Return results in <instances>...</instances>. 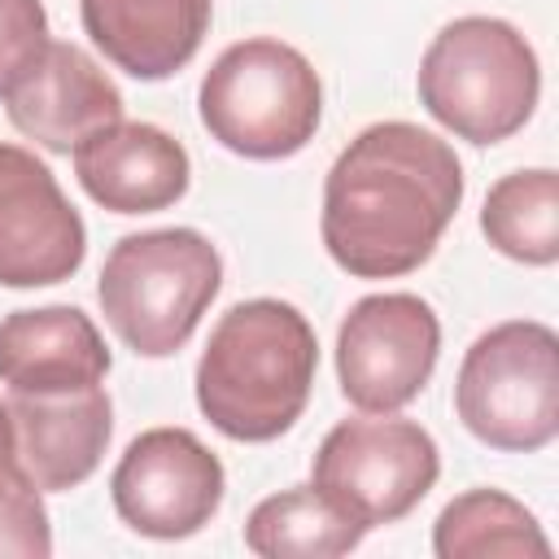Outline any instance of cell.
I'll list each match as a JSON object with an SVG mask.
<instances>
[{
    "mask_svg": "<svg viewBox=\"0 0 559 559\" xmlns=\"http://www.w3.org/2000/svg\"><path fill=\"white\" fill-rule=\"evenodd\" d=\"M463 201L454 148L415 122L358 131L323 183V245L354 280H397L424 266Z\"/></svg>",
    "mask_w": 559,
    "mask_h": 559,
    "instance_id": "6da1fadb",
    "label": "cell"
},
{
    "mask_svg": "<svg viewBox=\"0 0 559 559\" xmlns=\"http://www.w3.org/2000/svg\"><path fill=\"white\" fill-rule=\"evenodd\" d=\"M314 367L319 341L306 314L253 297L214 323L197 362V406L231 441H275L301 419Z\"/></svg>",
    "mask_w": 559,
    "mask_h": 559,
    "instance_id": "7a4b0ae2",
    "label": "cell"
},
{
    "mask_svg": "<svg viewBox=\"0 0 559 559\" xmlns=\"http://www.w3.org/2000/svg\"><path fill=\"white\" fill-rule=\"evenodd\" d=\"M223 258L192 227L122 236L100 266V310L127 349L166 358L188 345L201 314L218 297Z\"/></svg>",
    "mask_w": 559,
    "mask_h": 559,
    "instance_id": "3957f363",
    "label": "cell"
},
{
    "mask_svg": "<svg viewBox=\"0 0 559 559\" xmlns=\"http://www.w3.org/2000/svg\"><path fill=\"white\" fill-rule=\"evenodd\" d=\"M542 92L533 44L502 17H454L419 61L424 109L467 144L515 135Z\"/></svg>",
    "mask_w": 559,
    "mask_h": 559,
    "instance_id": "277c9868",
    "label": "cell"
},
{
    "mask_svg": "<svg viewBox=\"0 0 559 559\" xmlns=\"http://www.w3.org/2000/svg\"><path fill=\"white\" fill-rule=\"evenodd\" d=\"M201 122L236 157L280 162L301 153L323 118L314 66L284 39H240L201 79Z\"/></svg>",
    "mask_w": 559,
    "mask_h": 559,
    "instance_id": "5b68a950",
    "label": "cell"
},
{
    "mask_svg": "<svg viewBox=\"0 0 559 559\" xmlns=\"http://www.w3.org/2000/svg\"><path fill=\"white\" fill-rule=\"evenodd\" d=\"M463 428L493 450H542L559 432V336L546 323L511 319L463 354L454 380Z\"/></svg>",
    "mask_w": 559,
    "mask_h": 559,
    "instance_id": "8992f818",
    "label": "cell"
},
{
    "mask_svg": "<svg viewBox=\"0 0 559 559\" xmlns=\"http://www.w3.org/2000/svg\"><path fill=\"white\" fill-rule=\"evenodd\" d=\"M437 441L415 419H341L310 467V485L323 489L362 528L411 515L437 485Z\"/></svg>",
    "mask_w": 559,
    "mask_h": 559,
    "instance_id": "52a82bcc",
    "label": "cell"
},
{
    "mask_svg": "<svg viewBox=\"0 0 559 559\" xmlns=\"http://www.w3.org/2000/svg\"><path fill=\"white\" fill-rule=\"evenodd\" d=\"M441 323L415 293H371L349 306L336 332L341 393L371 415L415 402L437 367Z\"/></svg>",
    "mask_w": 559,
    "mask_h": 559,
    "instance_id": "ba28073f",
    "label": "cell"
},
{
    "mask_svg": "<svg viewBox=\"0 0 559 559\" xmlns=\"http://www.w3.org/2000/svg\"><path fill=\"white\" fill-rule=\"evenodd\" d=\"M223 463L188 428H148L140 432L109 480L114 511L127 528L157 542L192 537L210 524L223 502Z\"/></svg>",
    "mask_w": 559,
    "mask_h": 559,
    "instance_id": "9c48e42d",
    "label": "cell"
},
{
    "mask_svg": "<svg viewBox=\"0 0 559 559\" xmlns=\"http://www.w3.org/2000/svg\"><path fill=\"white\" fill-rule=\"evenodd\" d=\"M87 227L52 170L22 144H0V284L44 288L79 271Z\"/></svg>",
    "mask_w": 559,
    "mask_h": 559,
    "instance_id": "30bf717a",
    "label": "cell"
},
{
    "mask_svg": "<svg viewBox=\"0 0 559 559\" xmlns=\"http://www.w3.org/2000/svg\"><path fill=\"white\" fill-rule=\"evenodd\" d=\"M0 100L9 122L52 153H74L87 135L122 122V92L79 44H48Z\"/></svg>",
    "mask_w": 559,
    "mask_h": 559,
    "instance_id": "8fae6325",
    "label": "cell"
},
{
    "mask_svg": "<svg viewBox=\"0 0 559 559\" xmlns=\"http://www.w3.org/2000/svg\"><path fill=\"white\" fill-rule=\"evenodd\" d=\"M9 424L22 472L35 489H74L83 485L109 445L114 406L100 384L87 389H57V393H13L9 389Z\"/></svg>",
    "mask_w": 559,
    "mask_h": 559,
    "instance_id": "7c38bea8",
    "label": "cell"
},
{
    "mask_svg": "<svg viewBox=\"0 0 559 559\" xmlns=\"http://www.w3.org/2000/svg\"><path fill=\"white\" fill-rule=\"evenodd\" d=\"M83 192L114 214H157L188 192V153L153 122H114L74 148Z\"/></svg>",
    "mask_w": 559,
    "mask_h": 559,
    "instance_id": "4fadbf2b",
    "label": "cell"
},
{
    "mask_svg": "<svg viewBox=\"0 0 559 559\" xmlns=\"http://www.w3.org/2000/svg\"><path fill=\"white\" fill-rule=\"evenodd\" d=\"M109 376V349L79 306L13 310L0 319V384L13 393L87 389Z\"/></svg>",
    "mask_w": 559,
    "mask_h": 559,
    "instance_id": "5bb4252c",
    "label": "cell"
},
{
    "mask_svg": "<svg viewBox=\"0 0 559 559\" xmlns=\"http://www.w3.org/2000/svg\"><path fill=\"white\" fill-rule=\"evenodd\" d=\"M79 13L105 61L153 83L197 57L214 0H79Z\"/></svg>",
    "mask_w": 559,
    "mask_h": 559,
    "instance_id": "9a60e30c",
    "label": "cell"
},
{
    "mask_svg": "<svg viewBox=\"0 0 559 559\" xmlns=\"http://www.w3.org/2000/svg\"><path fill=\"white\" fill-rule=\"evenodd\" d=\"M362 533L367 528L314 485L271 493L245 520V546L262 559H336L354 550Z\"/></svg>",
    "mask_w": 559,
    "mask_h": 559,
    "instance_id": "2e32d148",
    "label": "cell"
},
{
    "mask_svg": "<svg viewBox=\"0 0 559 559\" xmlns=\"http://www.w3.org/2000/svg\"><path fill=\"white\" fill-rule=\"evenodd\" d=\"M432 550L441 559H515V555H550V542L533 511L502 489H467L459 493L432 528Z\"/></svg>",
    "mask_w": 559,
    "mask_h": 559,
    "instance_id": "e0dca14e",
    "label": "cell"
},
{
    "mask_svg": "<svg viewBox=\"0 0 559 559\" xmlns=\"http://www.w3.org/2000/svg\"><path fill=\"white\" fill-rule=\"evenodd\" d=\"M480 231L489 245L524 266H550L559 258V179L555 170H515L502 175L485 205Z\"/></svg>",
    "mask_w": 559,
    "mask_h": 559,
    "instance_id": "ac0fdd59",
    "label": "cell"
},
{
    "mask_svg": "<svg viewBox=\"0 0 559 559\" xmlns=\"http://www.w3.org/2000/svg\"><path fill=\"white\" fill-rule=\"evenodd\" d=\"M52 528L35 480L17 463L13 424L0 402V559H48Z\"/></svg>",
    "mask_w": 559,
    "mask_h": 559,
    "instance_id": "d6986e66",
    "label": "cell"
},
{
    "mask_svg": "<svg viewBox=\"0 0 559 559\" xmlns=\"http://www.w3.org/2000/svg\"><path fill=\"white\" fill-rule=\"evenodd\" d=\"M48 44L44 0H0V96L44 57Z\"/></svg>",
    "mask_w": 559,
    "mask_h": 559,
    "instance_id": "ffe728a7",
    "label": "cell"
}]
</instances>
